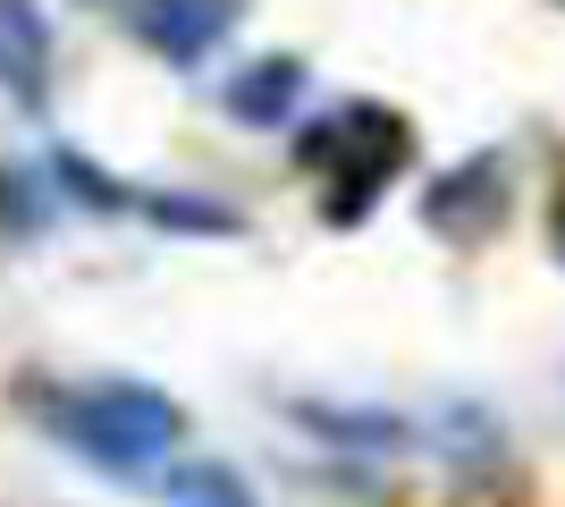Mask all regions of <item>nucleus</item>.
<instances>
[{"label": "nucleus", "instance_id": "1", "mask_svg": "<svg viewBox=\"0 0 565 507\" xmlns=\"http://www.w3.org/2000/svg\"><path fill=\"white\" fill-rule=\"evenodd\" d=\"M34 423H43L68 457L110 465V474H136V465H152V457L169 465V440H178V406L143 381L51 389V398H34Z\"/></svg>", "mask_w": 565, "mask_h": 507}, {"label": "nucleus", "instance_id": "2", "mask_svg": "<svg viewBox=\"0 0 565 507\" xmlns=\"http://www.w3.org/2000/svg\"><path fill=\"white\" fill-rule=\"evenodd\" d=\"M228 25H236V0H136V34L178 68L212 60L228 43Z\"/></svg>", "mask_w": 565, "mask_h": 507}, {"label": "nucleus", "instance_id": "3", "mask_svg": "<svg viewBox=\"0 0 565 507\" xmlns=\"http://www.w3.org/2000/svg\"><path fill=\"white\" fill-rule=\"evenodd\" d=\"M0 94L25 110L51 102V25L34 0H0Z\"/></svg>", "mask_w": 565, "mask_h": 507}, {"label": "nucleus", "instance_id": "4", "mask_svg": "<svg viewBox=\"0 0 565 507\" xmlns=\"http://www.w3.org/2000/svg\"><path fill=\"white\" fill-rule=\"evenodd\" d=\"M296 102H305V68L287 60V51H270V60H245V68L220 85V110L245 127H287L296 119Z\"/></svg>", "mask_w": 565, "mask_h": 507}, {"label": "nucleus", "instance_id": "5", "mask_svg": "<svg viewBox=\"0 0 565 507\" xmlns=\"http://www.w3.org/2000/svg\"><path fill=\"white\" fill-rule=\"evenodd\" d=\"M161 490H203V499H245V474H194V465H161Z\"/></svg>", "mask_w": 565, "mask_h": 507}]
</instances>
